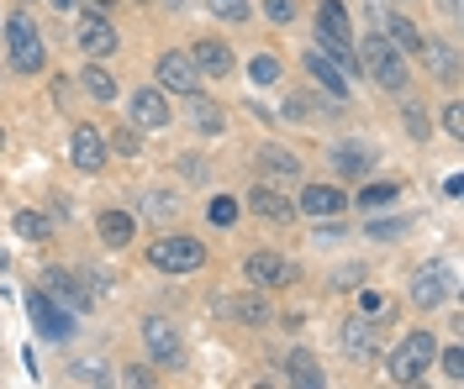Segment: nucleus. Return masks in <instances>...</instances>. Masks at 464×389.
Listing matches in <instances>:
<instances>
[{"mask_svg":"<svg viewBox=\"0 0 464 389\" xmlns=\"http://www.w3.org/2000/svg\"><path fill=\"white\" fill-rule=\"evenodd\" d=\"M359 69L370 74L374 85H385V90H406V69L396 59V42L385 37V32H370L365 42H359Z\"/></svg>","mask_w":464,"mask_h":389,"instance_id":"f257e3e1","label":"nucleus"},{"mask_svg":"<svg viewBox=\"0 0 464 389\" xmlns=\"http://www.w3.org/2000/svg\"><path fill=\"white\" fill-rule=\"evenodd\" d=\"M433 358H438V342H433V331H412L402 347L385 358V374L396 379V384H417L428 368H433Z\"/></svg>","mask_w":464,"mask_h":389,"instance_id":"f03ea898","label":"nucleus"},{"mask_svg":"<svg viewBox=\"0 0 464 389\" xmlns=\"http://www.w3.org/2000/svg\"><path fill=\"white\" fill-rule=\"evenodd\" d=\"M5 48H11V69L16 74H37L48 63V48H43V37H37V27H32L27 16L5 22Z\"/></svg>","mask_w":464,"mask_h":389,"instance_id":"7ed1b4c3","label":"nucleus"},{"mask_svg":"<svg viewBox=\"0 0 464 389\" xmlns=\"http://www.w3.org/2000/svg\"><path fill=\"white\" fill-rule=\"evenodd\" d=\"M148 264L164 273H195L206 264V247L195 237H158V242H148Z\"/></svg>","mask_w":464,"mask_h":389,"instance_id":"20e7f679","label":"nucleus"},{"mask_svg":"<svg viewBox=\"0 0 464 389\" xmlns=\"http://www.w3.org/2000/svg\"><path fill=\"white\" fill-rule=\"evenodd\" d=\"M27 310H32V327H37V337H48V342H69V337H74V316H69L63 305H53V300H48V290H32Z\"/></svg>","mask_w":464,"mask_h":389,"instance_id":"39448f33","label":"nucleus"},{"mask_svg":"<svg viewBox=\"0 0 464 389\" xmlns=\"http://www.w3.org/2000/svg\"><path fill=\"white\" fill-rule=\"evenodd\" d=\"M158 85L175 95H195L201 90V69L190 63V53H164L158 59Z\"/></svg>","mask_w":464,"mask_h":389,"instance_id":"423d86ee","label":"nucleus"},{"mask_svg":"<svg viewBox=\"0 0 464 389\" xmlns=\"http://www.w3.org/2000/svg\"><path fill=\"white\" fill-rule=\"evenodd\" d=\"M243 273L248 279H253V290H259V284H296V264H285V258H279V253H253V258H248L243 264Z\"/></svg>","mask_w":464,"mask_h":389,"instance_id":"0eeeda50","label":"nucleus"},{"mask_svg":"<svg viewBox=\"0 0 464 389\" xmlns=\"http://www.w3.org/2000/svg\"><path fill=\"white\" fill-rule=\"evenodd\" d=\"M343 353H348V358H374V353H380V327H374L370 316H359V321H348V327H343Z\"/></svg>","mask_w":464,"mask_h":389,"instance_id":"6e6552de","label":"nucleus"},{"mask_svg":"<svg viewBox=\"0 0 464 389\" xmlns=\"http://www.w3.org/2000/svg\"><path fill=\"white\" fill-rule=\"evenodd\" d=\"M343 206H348V200H343L338 184H307L296 210H307V216H317V221H327V216H343Z\"/></svg>","mask_w":464,"mask_h":389,"instance_id":"1a4fd4ad","label":"nucleus"},{"mask_svg":"<svg viewBox=\"0 0 464 389\" xmlns=\"http://www.w3.org/2000/svg\"><path fill=\"white\" fill-rule=\"evenodd\" d=\"M143 342H148L154 363H180V337H175V327L164 316H148L143 321Z\"/></svg>","mask_w":464,"mask_h":389,"instance_id":"9d476101","label":"nucleus"},{"mask_svg":"<svg viewBox=\"0 0 464 389\" xmlns=\"http://www.w3.org/2000/svg\"><path fill=\"white\" fill-rule=\"evenodd\" d=\"M74 42H80L90 59L117 53V32H111V22H106V16H85V22H80V32H74Z\"/></svg>","mask_w":464,"mask_h":389,"instance_id":"9b49d317","label":"nucleus"},{"mask_svg":"<svg viewBox=\"0 0 464 389\" xmlns=\"http://www.w3.org/2000/svg\"><path fill=\"white\" fill-rule=\"evenodd\" d=\"M374 163V153L365 148V143H343V148H333V169H338L343 180H365Z\"/></svg>","mask_w":464,"mask_h":389,"instance_id":"f8f14e48","label":"nucleus"},{"mask_svg":"<svg viewBox=\"0 0 464 389\" xmlns=\"http://www.w3.org/2000/svg\"><path fill=\"white\" fill-rule=\"evenodd\" d=\"M190 63H195L201 74H217V79H222V74L232 69V48H227V42H217V37H206V42H195Z\"/></svg>","mask_w":464,"mask_h":389,"instance_id":"ddd939ff","label":"nucleus"},{"mask_svg":"<svg viewBox=\"0 0 464 389\" xmlns=\"http://www.w3.org/2000/svg\"><path fill=\"white\" fill-rule=\"evenodd\" d=\"M217 316H238V321H248V327H264V321H270V300H264V295L217 300Z\"/></svg>","mask_w":464,"mask_h":389,"instance_id":"4468645a","label":"nucleus"},{"mask_svg":"<svg viewBox=\"0 0 464 389\" xmlns=\"http://www.w3.org/2000/svg\"><path fill=\"white\" fill-rule=\"evenodd\" d=\"M132 121L137 126H164L169 121V100L158 90H132Z\"/></svg>","mask_w":464,"mask_h":389,"instance_id":"2eb2a0df","label":"nucleus"},{"mask_svg":"<svg viewBox=\"0 0 464 389\" xmlns=\"http://www.w3.org/2000/svg\"><path fill=\"white\" fill-rule=\"evenodd\" d=\"M454 295V284H449V269H422L417 273V284H412V300L417 305H438V300Z\"/></svg>","mask_w":464,"mask_h":389,"instance_id":"dca6fc26","label":"nucleus"},{"mask_svg":"<svg viewBox=\"0 0 464 389\" xmlns=\"http://www.w3.org/2000/svg\"><path fill=\"white\" fill-rule=\"evenodd\" d=\"M422 63H428V74L443 79V85H454V79H459V59H454V48H449V42H422Z\"/></svg>","mask_w":464,"mask_h":389,"instance_id":"f3484780","label":"nucleus"},{"mask_svg":"<svg viewBox=\"0 0 464 389\" xmlns=\"http://www.w3.org/2000/svg\"><path fill=\"white\" fill-rule=\"evenodd\" d=\"M74 163H80V169H100V163H106V143H100V132H95V126H74Z\"/></svg>","mask_w":464,"mask_h":389,"instance_id":"a211bd4d","label":"nucleus"},{"mask_svg":"<svg viewBox=\"0 0 464 389\" xmlns=\"http://www.w3.org/2000/svg\"><path fill=\"white\" fill-rule=\"evenodd\" d=\"M43 284H48V295H53V300L74 305V310H85V305H90V290H80V284H74V273L48 269V273H43Z\"/></svg>","mask_w":464,"mask_h":389,"instance_id":"6ab92c4d","label":"nucleus"},{"mask_svg":"<svg viewBox=\"0 0 464 389\" xmlns=\"http://www.w3.org/2000/svg\"><path fill=\"white\" fill-rule=\"evenodd\" d=\"M285 116L290 121H327V116H338V106L333 100H311V95H290L285 100Z\"/></svg>","mask_w":464,"mask_h":389,"instance_id":"aec40b11","label":"nucleus"},{"mask_svg":"<svg viewBox=\"0 0 464 389\" xmlns=\"http://www.w3.org/2000/svg\"><path fill=\"white\" fill-rule=\"evenodd\" d=\"M95 232H100V242H111V247H127L132 242V216L127 210H100Z\"/></svg>","mask_w":464,"mask_h":389,"instance_id":"412c9836","label":"nucleus"},{"mask_svg":"<svg viewBox=\"0 0 464 389\" xmlns=\"http://www.w3.org/2000/svg\"><path fill=\"white\" fill-rule=\"evenodd\" d=\"M248 206L259 210V216H270V221H296V206H290L279 190H253V195H248Z\"/></svg>","mask_w":464,"mask_h":389,"instance_id":"4be33fe9","label":"nucleus"},{"mask_svg":"<svg viewBox=\"0 0 464 389\" xmlns=\"http://www.w3.org/2000/svg\"><path fill=\"white\" fill-rule=\"evenodd\" d=\"M317 42H322L317 53H327L343 74H354V48H348V32H322V27H317Z\"/></svg>","mask_w":464,"mask_h":389,"instance_id":"5701e85b","label":"nucleus"},{"mask_svg":"<svg viewBox=\"0 0 464 389\" xmlns=\"http://www.w3.org/2000/svg\"><path fill=\"white\" fill-rule=\"evenodd\" d=\"M307 69H311V74H317V79H322L333 95H348V74H343V69L327 59V53H307Z\"/></svg>","mask_w":464,"mask_h":389,"instance_id":"b1692460","label":"nucleus"},{"mask_svg":"<svg viewBox=\"0 0 464 389\" xmlns=\"http://www.w3.org/2000/svg\"><path fill=\"white\" fill-rule=\"evenodd\" d=\"M385 37H391L396 48H406V53H422V32L412 27L406 16H391V22H385Z\"/></svg>","mask_w":464,"mask_h":389,"instance_id":"393cba45","label":"nucleus"},{"mask_svg":"<svg viewBox=\"0 0 464 389\" xmlns=\"http://www.w3.org/2000/svg\"><path fill=\"white\" fill-rule=\"evenodd\" d=\"M80 85L90 90V100H117V79H111V74H106L100 63H90V69L80 74Z\"/></svg>","mask_w":464,"mask_h":389,"instance_id":"a878e982","label":"nucleus"},{"mask_svg":"<svg viewBox=\"0 0 464 389\" xmlns=\"http://www.w3.org/2000/svg\"><path fill=\"white\" fill-rule=\"evenodd\" d=\"M285 368H290V379H296V384H307V389L322 384V368H317V358H311V353H290V363H285Z\"/></svg>","mask_w":464,"mask_h":389,"instance_id":"bb28decb","label":"nucleus"},{"mask_svg":"<svg viewBox=\"0 0 464 389\" xmlns=\"http://www.w3.org/2000/svg\"><path fill=\"white\" fill-rule=\"evenodd\" d=\"M190 121H195L201 132H222V111L212 100H201V95H190Z\"/></svg>","mask_w":464,"mask_h":389,"instance_id":"cd10ccee","label":"nucleus"},{"mask_svg":"<svg viewBox=\"0 0 464 389\" xmlns=\"http://www.w3.org/2000/svg\"><path fill=\"white\" fill-rule=\"evenodd\" d=\"M248 79H253V85H275V79H279V59H275V53H253Z\"/></svg>","mask_w":464,"mask_h":389,"instance_id":"c85d7f7f","label":"nucleus"},{"mask_svg":"<svg viewBox=\"0 0 464 389\" xmlns=\"http://www.w3.org/2000/svg\"><path fill=\"white\" fill-rule=\"evenodd\" d=\"M317 27H322V32H348V16H343L338 0H322V11H317Z\"/></svg>","mask_w":464,"mask_h":389,"instance_id":"c756f323","label":"nucleus"},{"mask_svg":"<svg viewBox=\"0 0 464 389\" xmlns=\"http://www.w3.org/2000/svg\"><path fill=\"white\" fill-rule=\"evenodd\" d=\"M402 195V184H370L365 195H359V206H370V210H380V206H391Z\"/></svg>","mask_w":464,"mask_h":389,"instance_id":"7c9ffc66","label":"nucleus"},{"mask_svg":"<svg viewBox=\"0 0 464 389\" xmlns=\"http://www.w3.org/2000/svg\"><path fill=\"white\" fill-rule=\"evenodd\" d=\"M16 232L32 237V242H43V237H48V221H43L37 210H16Z\"/></svg>","mask_w":464,"mask_h":389,"instance_id":"2f4dec72","label":"nucleus"},{"mask_svg":"<svg viewBox=\"0 0 464 389\" xmlns=\"http://www.w3.org/2000/svg\"><path fill=\"white\" fill-rule=\"evenodd\" d=\"M206 11L222 22H248V0H206Z\"/></svg>","mask_w":464,"mask_h":389,"instance_id":"473e14b6","label":"nucleus"},{"mask_svg":"<svg viewBox=\"0 0 464 389\" xmlns=\"http://www.w3.org/2000/svg\"><path fill=\"white\" fill-rule=\"evenodd\" d=\"M259 158H264V163H270L275 174H301V163H296V158H290V153H285V148H264V153H259Z\"/></svg>","mask_w":464,"mask_h":389,"instance_id":"72a5a7b5","label":"nucleus"},{"mask_svg":"<svg viewBox=\"0 0 464 389\" xmlns=\"http://www.w3.org/2000/svg\"><path fill=\"white\" fill-rule=\"evenodd\" d=\"M111 148L122 153V158H137V153H143V137H137V126H122V132L111 137Z\"/></svg>","mask_w":464,"mask_h":389,"instance_id":"f704fd0d","label":"nucleus"},{"mask_svg":"<svg viewBox=\"0 0 464 389\" xmlns=\"http://www.w3.org/2000/svg\"><path fill=\"white\" fill-rule=\"evenodd\" d=\"M206 216H212V227H232V221H238V206H232L227 195H217V200L206 206Z\"/></svg>","mask_w":464,"mask_h":389,"instance_id":"c9c22d12","label":"nucleus"},{"mask_svg":"<svg viewBox=\"0 0 464 389\" xmlns=\"http://www.w3.org/2000/svg\"><path fill=\"white\" fill-rule=\"evenodd\" d=\"M412 232V221H370V237L385 242V237H406Z\"/></svg>","mask_w":464,"mask_h":389,"instance_id":"e433bc0d","label":"nucleus"},{"mask_svg":"<svg viewBox=\"0 0 464 389\" xmlns=\"http://www.w3.org/2000/svg\"><path fill=\"white\" fill-rule=\"evenodd\" d=\"M264 11H270V22H296V0H264Z\"/></svg>","mask_w":464,"mask_h":389,"instance_id":"4c0bfd02","label":"nucleus"},{"mask_svg":"<svg viewBox=\"0 0 464 389\" xmlns=\"http://www.w3.org/2000/svg\"><path fill=\"white\" fill-rule=\"evenodd\" d=\"M443 374H449L454 384H464V353H459V347H449V353H443Z\"/></svg>","mask_w":464,"mask_h":389,"instance_id":"58836bf2","label":"nucleus"},{"mask_svg":"<svg viewBox=\"0 0 464 389\" xmlns=\"http://www.w3.org/2000/svg\"><path fill=\"white\" fill-rule=\"evenodd\" d=\"M74 379H80V384H85V379H90V384H100L106 374H100V363H74Z\"/></svg>","mask_w":464,"mask_h":389,"instance_id":"ea45409f","label":"nucleus"},{"mask_svg":"<svg viewBox=\"0 0 464 389\" xmlns=\"http://www.w3.org/2000/svg\"><path fill=\"white\" fill-rule=\"evenodd\" d=\"M443 126H449L454 137H464V111H459V106H449V111H443Z\"/></svg>","mask_w":464,"mask_h":389,"instance_id":"a19ab883","label":"nucleus"},{"mask_svg":"<svg viewBox=\"0 0 464 389\" xmlns=\"http://www.w3.org/2000/svg\"><path fill=\"white\" fill-rule=\"evenodd\" d=\"M406 126H412V137H428V121H422V111H406Z\"/></svg>","mask_w":464,"mask_h":389,"instance_id":"79ce46f5","label":"nucleus"},{"mask_svg":"<svg viewBox=\"0 0 464 389\" xmlns=\"http://www.w3.org/2000/svg\"><path fill=\"white\" fill-rule=\"evenodd\" d=\"M148 210H154L158 221H164V216H169V210H175V206H169V195H154V206H148Z\"/></svg>","mask_w":464,"mask_h":389,"instance_id":"37998d69","label":"nucleus"},{"mask_svg":"<svg viewBox=\"0 0 464 389\" xmlns=\"http://www.w3.org/2000/svg\"><path fill=\"white\" fill-rule=\"evenodd\" d=\"M443 11H459V0H443Z\"/></svg>","mask_w":464,"mask_h":389,"instance_id":"c03bdc74","label":"nucleus"},{"mask_svg":"<svg viewBox=\"0 0 464 389\" xmlns=\"http://www.w3.org/2000/svg\"><path fill=\"white\" fill-rule=\"evenodd\" d=\"M53 5H63V11H69V5H74V0H53Z\"/></svg>","mask_w":464,"mask_h":389,"instance_id":"a18cd8bd","label":"nucleus"},{"mask_svg":"<svg viewBox=\"0 0 464 389\" xmlns=\"http://www.w3.org/2000/svg\"><path fill=\"white\" fill-rule=\"evenodd\" d=\"M0 148H5V132H0Z\"/></svg>","mask_w":464,"mask_h":389,"instance_id":"49530a36","label":"nucleus"},{"mask_svg":"<svg viewBox=\"0 0 464 389\" xmlns=\"http://www.w3.org/2000/svg\"><path fill=\"white\" fill-rule=\"evenodd\" d=\"M137 5H143V0H137Z\"/></svg>","mask_w":464,"mask_h":389,"instance_id":"de8ad7c7","label":"nucleus"}]
</instances>
